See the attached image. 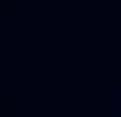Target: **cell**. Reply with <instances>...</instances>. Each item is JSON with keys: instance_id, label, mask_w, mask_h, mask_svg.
Listing matches in <instances>:
<instances>
[]
</instances>
